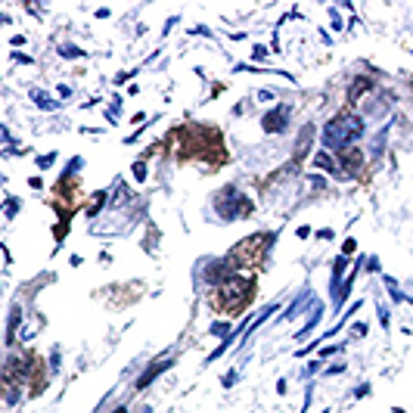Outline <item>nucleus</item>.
I'll list each match as a JSON object with an SVG mask.
<instances>
[{"label":"nucleus","instance_id":"1","mask_svg":"<svg viewBox=\"0 0 413 413\" xmlns=\"http://www.w3.org/2000/svg\"><path fill=\"white\" fill-rule=\"evenodd\" d=\"M360 134H363V118L354 115V112H342V115H335L323 128V146L339 153V149H345L348 143H354Z\"/></svg>","mask_w":413,"mask_h":413},{"label":"nucleus","instance_id":"2","mask_svg":"<svg viewBox=\"0 0 413 413\" xmlns=\"http://www.w3.org/2000/svg\"><path fill=\"white\" fill-rule=\"evenodd\" d=\"M214 208H217V214H221L224 221H233V217L252 211V202L236 190V186H224V190L214 196Z\"/></svg>","mask_w":413,"mask_h":413},{"label":"nucleus","instance_id":"3","mask_svg":"<svg viewBox=\"0 0 413 413\" xmlns=\"http://www.w3.org/2000/svg\"><path fill=\"white\" fill-rule=\"evenodd\" d=\"M249 292H252V283H249L246 277H230L227 283H221V289H217V302H221V305L227 302V311H239V308L246 305Z\"/></svg>","mask_w":413,"mask_h":413},{"label":"nucleus","instance_id":"4","mask_svg":"<svg viewBox=\"0 0 413 413\" xmlns=\"http://www.w3.org/2000/svg\"><path fill=\"white\" fill-rule=\"evenodd\" d=\"M264 242H271V233H255V236L242 239L236 246V252H233V261L236 264H252L255 255H258V246H264Z\"/></svg>","mask_w":413,"mask_h":413},{"label":"nucleus","instance_id":"5","mask_svg":"<svg viewBox=\"0 0 413 413\" xmlns=\"http://www.w3.org/2000/svg\"><path fill=\"white\" fill-rule=\"evenodd\" d=\"M230 277H236L233 274V261H224V258H214V261H208L205 264V280L208 283H227Z\"/></svg>","mask_w":413,"mask_h":413},{"label":"nucleus","instance_id":"6","mask_svg":"<svg viewBox=\"0 0 413 413\" xmlns=\"http://www.w3.org/2000/svg\"><path fill=\"white\" fill-rule=\"evenodd\" d=\"M289 125V106H277L274 112H268L264 122H261V128H264L268 134H283Z\"/></svg>","mask_w":413,"mask_h":413},{"label":"nucleus","instance_id":"7","mask_svg":"<svg viewBox=\"0 0 413 413\" xmlns=\"http://www.w3.org/2000/svg\"><path fill=\"white\" fill-rule=\"evenodd\" d=\"M360 165H363V153H360V149H354V146H345V149H339V168H342V171L354 174Z\"/></svg>","mask_w":413,"mask_h":413},{"label":"nucleus","instance_id":"8","mask_svg":"<svg viewBox=\"0 0 413 413\" xmlns=\"http://www.w3.org/2000/svg\"><path fill=\"white\" fill-rule=\"evenodd\" d=\"M168 367H171V360H168V357H165V360H159V363H153V367H149V370L143 373V376L137 379V388L143 392V388H146L149 382H156V379H159V373H165Z\"/></svg>","mask_w":413,"mask_h":413},{"label":"nucleus","instance_id":"9","mask_svg":"<svg viewBox=\"0 0 413 413\" xmlns=\"http://www.w3.org/2000/svg\"><path fill=\"white\" fill-rule=\"evenodd\" d=\"M367 90H373V78H367V75H360V78H354V84L348 87V103H357Z\"/></svg>","mask_w":413,"mask_h":413},{"label":"nucleus","instance_id":"10","mask_svg":"<svg viewBox=\"0 0 413 413\" xmlns=\"http://www.w3.org/2000/svg\"><path fill=\"white\" fill-rule=\"evenodd\" d=\"M320 317H323V305L317 302V305H314V311H311V317L305 320V326H302V329H298V332H295V339H308V335L314 332V326L320 323Z\"/></svg>","mask_w":413,"mask_h":413},{"label":"nucleus","instance_id":"11","mask_svg":"<svg viewBox=\"0 0 413 413\" xmlns=\"http://www.w3.org/2000/svg\"><path fill=\"white\" fill-rule=\"evenodd\" d=\"M311 298H314V295H311V289H305V292H302V295H298V298H295V302L289 305V311L283 314V320H292V317H295L298 311H305V308L311 305Z\"/></svg>","mask_w":413,"mask_h":413},{"label":"nucleus","instance_id":"12","mask_svg":"<svg viewBox=\"0 0 413 413\" xmlns=\"http://www.w3.org/2000/svg\"><path fill=\"white\" fill-rule=\"evenodd\" d=\"M351 286H354V274H351V277H348V280H345L339 289H332V305H335V308H342V305H345V298H348Z\"/></svg>","mask_w":413,"mask_h":413},{"label":"nucleus","instance_id":"13","mask_svg":"<svg viewBox=\"0 0 413 413\" xmlns=\"http://www.w3.org/2000/svg\"><path fill=\"white\" fill-rule=\"evenodd\" d=\"M314 165H317V168H323V171H329V174H335V177H345V174H342V168L335 165L326 153H317V156H314Z\"/></svg>","mask_w":413,"mask_h":413},{"label":"nucleus","instance_id":"14","mask_svg":"<svg viewBox=\"0 0 413 413\" xmlns=\"http://www.w3.org/2000/svg\"><path fill=\"white\" fill-rule=\"evenodd\" d=\"M311 137H314V128L308 125V128L302 131V140L295 143V162H302V159H305V153H308V143H311Z\"/></svg>","mask_w":413,"mask_h":413},{"label":"nucleus","instance_id":"15","mask_svg":"<svg viewBox=\"0 0 413 413\" xmlns=\"http://www.w3.org/2000/svg\"><path fill=\"white\" fill-rule=\"evenodd\" d=\"M19 320H22V308L16 305V308L10 311V326H7V345H13V342H16V329H19Z\"/></svg>","mask_w":413,"mask_h":413},{"label":"nucleus","instance_id":"16","mask_svg":"<svg viewBox=\"0 0 413 413\" xmlns=\"http://www.w3.org/2000/svg\"><path fill=\"white\" fill-rule=\"evenodd\" d=\"M31 100H34L37 106H41V109H53V106H56V103L50 100V93H44V90H37V87L31 90Z\"/></svg>","mask_w":413,"mask_h":413},{"label":"nucleus","instance_id":"17","mask_svg":"<svg viewBox=\"0 0 413 413\" xmlns=\"http://www.w3.org/2000/svg\"><path fill=\"white\" fill-rule=\"evenodd\" d=\"M385 286H388V292H392V302H395V305H401V302H407V295H404V292L398 289V283H395L392 277H385Z\"/></svg>","mask_w":413,"mask_h":413},{"label":"nucleus","instance_id":"18","mask_svg":"<svg viewBox=\"0 0 413 413\" xmlns=\"http://www.w3.org/2000/svg\"><path fill=\"white\" fill-rule=\"evenodd\" d=\"M62 56H84V50H78V47H71V44H65L62 50H59Z\"/></svg>","mask_w":413,"mask_h":413},{"label":"nucleus","instance_id":"19","mask_svg":"<svg viewBox=\"0 0 413 413\" xmlns=\"http://www.w3.org/2000/svg\"><path fill=\"white\" fill-rule=\"evenodd\" d=\"M134 177H137V180H146V162H137V165H134Z\"/></svg>","mask_w":413,"mask_h":413},{"label":"nucleus","instance_id":"20","mask_svg":"<svg viewBox=\"0 0 413 413\" xmlns=\"http://www.w3.org/2000/svg\"><path fill=\"white\" fill-rule=\"evenodd\" d=\"M268 53H271V50H268V47H261V44H258V47H252V59H264Z\"/></svg>","mask_w":413,"mask_h":413},{"label":"nucleus","instance_id":"21","mask_svg":"<svg viewBox=\"0 0 413 413\" xmlns=\"http://www.w3.org/2000/svg\"><path fill=\"white\" fill-rule=\"evenodd\" d=\"M342 348H348V345H329V348H323V351H320V360L329 357V354H335V351H342Z\"/></svg>","mask_w":413,"mask_h":413},{"label":"nucleus","instance_id":"22","mask_svg":"<svg viewBox=\"0 0 413 413\" xmlns=\"http://www.w3.org/2000/svg\"><path fill=\"white\" fill-rule=\"evenodd\" d=\"M53 162H56V156H53V153H50V156H41V159H37V165H41V168H50Z\"/></svg>","mask_w":413,"mask_h":413},{"label":"nucleus","instance_id":"23","mask_svg":"<svg viewBox=\"0 0 413 413\" xmlns=\"http://www.w3.org/2000/svg\"><path fill=\"white\" fill-rule=\"evenodd\" d=\"M354 249H357V242H354V239H348V242L342 246V255L348 258V255H354Z\"/></svg>","mask_w":413,"mask_h":413},{"label":"nucleus","instance_id":"24","mask_svg":"<svg viewBox=\"0 0 413 413\" xmlns=\"http://www.w3.org/2000/svg\"><path fill=\"white\" fill-rule=\"evenodd\" d=\"M16 211H19V202H16V199H10V202H7V214H10V217H13V214H16Z\"/></svg>","mask_w":413,"mask_h":413},{"label":"nucleus","instance_id":"25","mask_svg":"<svg viewBox=\"0 0 413 413\" xmlns=\"http://www.w3.org/2000/svg\"><path fill=\"white\" fill-rule=\"evenodd\" d=\"M342 370H345L342 363H335V367H329V370H326V376H339V373H342Z\"/></svg>","mask_w":413,"mask_h":413},{"label":"nucleus","instance_id":"26","mask_svg":"<svg viewBox=\"0 0 413 413\" xmlns=\"http://www.w3.org/2000/svg\"><path fill=\"white\" fill-rule=\"evenodd\" d=\"M379 320H382V326L388 329V311H385V308H379Z\"/></svg>","mask_w":413,"mask_h":413},{"label":"nucleus","instance_id":"27","mask_svg":"<svg viewBox=\"0 0 413 413\" xmlns=\"http://www.w3.org/2000/svg\"><path fill=\"white\" fill-rule=\"evenodd\" d=\"M367 392H370V385H367V382H363V385H357V392H354V398H363V395H367Z\"/></svg>","mask_w":413,"mask_h":413},{"label":"nucleus","instance_id":"28","mask_svg":"<svg viewBox=\"0 0 413 413\" xmlns=\"http://www.w3.org/2000/svg\"><path fill=\"white\" fill-rule=\"evenodd\" d=\"M258 96L264 100V103H271V100H274V93H271V90H258Z\"/></svg>","mask_w":413,"mask_h":413},{"label":"nucleus","instance_id":"29","mask_svg":"<svg viewBox=\"0 0 413 413\" xmlns=\"http://www.w3.org/2000/svg\"><path fill=\"white\" fill-rule=\"evenodd\" d=\"M112 413H128V410H125V407H115V410H112Z\"/></svg>","mask_w":413,"mask_h":413},{"label":"nucleus","instance_id":"30","mask_svg":"<svg viewBox=\"0 0 413 413\" xmlns=\"http://www.w3.org/2000/svg\"><path fill=\"white\" fill-rule=\"evenodd\" d=\"M320 413H326V410H320Z\"/></svg>","mask_w":413,"mask_h":413}]
</instances>
